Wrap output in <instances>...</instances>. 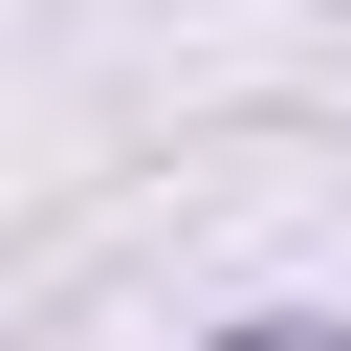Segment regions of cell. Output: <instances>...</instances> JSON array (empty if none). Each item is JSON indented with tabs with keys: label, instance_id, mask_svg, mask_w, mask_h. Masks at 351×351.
<instances>
[{
	"label": "cell",
	"instance_id": "obj_1",
	"mask_svg": "<svg viewBox=\"0 0 351 351\" xmlns=\"http://www.w3.org/2000/svg\"><path fill=\"white\" fill-rule=\"evenodd\" d=\"M219 351H351V329H219Z\"/></svg>",
	"mask_w": 351,
	"mask_h": 351
}]
</instances>
